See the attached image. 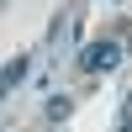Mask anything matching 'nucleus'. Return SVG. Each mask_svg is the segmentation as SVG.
Instances as JSON below:
<instances>
[{
  "mask_svg": "<svg viewBox=\"0 0 132 132\" xmlns=\"http://www.w3.org/2000/svg\"><path fill=\"white\" fill-rule=\"evenodd\" d=\"M85 74H106V69H116V63H122V42H90V48H85Z\"/></svg>",
  "mask_w": 132,
  "mask_h": 132,
  "instance_id": "f257e3e1",
  "label": "nucleus"
},
{
  "mask_svg": "<svg viewBox=\"0 0 132 132\" xmlns=\"http://www.w3.org/2000/svg\"><path fill=\"white\" fill-rule=\"evenodd\" d=\"M27 74H32V58H27V53H21V58H11V63H5V90H16Z\"/></svg>",
  "mask_w": 132,
  "mask_h": 132,
  "instance_id": "f03ea898",
  "label": "nucleus"
},
{
  "mask_svg": "<svg viewBox=\"0 0 132 132\" xmlns=\"http://www.w3.org/2000/svg\"><path fill=\"white\" fill-rule=\"evenodd\" d=\"M48 116H53V122H63V116H69V101H63V95H53V101H48Z\"/></svg>",
  "mask_w": 132,
  "mask_h": 132,
  "instance_id": "7ed1b4c3",
  "label": "nucleus"
},
{
  "mask_svg": "<svg viewBox=\"0 0 132 132\" xmlns=\"http://www.w3.org/2000/svg\"><path fill=\"white\" fill-rule=\"evenodd\" d=\"M116 132H132V95H127V106H122V127Z\"/></svg>",
  "mask_w": 132,
  "mask_h": 132,
  "instance_id": "20e7f679",
  "label": "nucleus"
}]
</instances>
